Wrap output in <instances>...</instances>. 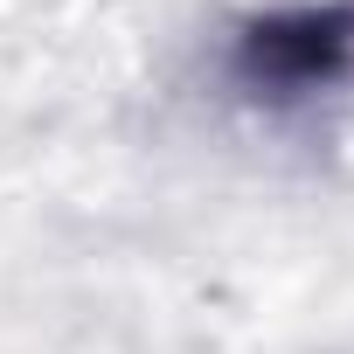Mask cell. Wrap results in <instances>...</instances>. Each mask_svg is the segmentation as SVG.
I'll use <instances>...</instances> for the list:
<instances>
[{
	"label": "cell",
	"mask_w": 354,
	"mask_h": 354,
	"mask_svg": "<svg viewBox=\"0 0 354 354\" xmlns=\"http://www.w3.org/2000/svg\"><path fill=\"white\" fill-rule=\"evenodd\" d=\"M354 63V15L347 8H278L236 21L230 42V77L236 91L264 104H299L326 84H340Z\"/></svg>",
	"instance_id": "1"
}]
</instances>
